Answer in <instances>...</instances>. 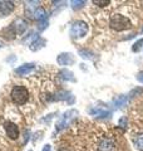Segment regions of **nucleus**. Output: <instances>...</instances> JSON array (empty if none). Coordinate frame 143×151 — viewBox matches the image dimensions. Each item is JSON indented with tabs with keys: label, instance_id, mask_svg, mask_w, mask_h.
<instances>
[{
	"label": "nucleus",
	"instance_id": "nucleus-15",
	"mask_svg": "<svg viewBox=\"0 0 143 151\" xmlns=\"http://www.w3.org/2000/svg\"><path fill=\"white\" fill-rule=\"evenodd\" d=\"M93 4H95V5L103 8V6H107L108 4H109V1H108V0H103V1H101V0H94Z\"/></svg>",
	"mask_w": 143,
	"mask_h": 151
},
{
	"label": "nucleus",
	"instance_id": "nucleus-21",
	"mask_svg": "<svg viewBox=\"0 0 143 151\" xmlns=\"http://www.w3.org/2000/svg\"><path fill=\"white\" fill-rule=\"evenodd\" d=\"M29 151H31V150H29Z\"/></svg>",
	"mask_w": 143,
	"mask_h": 151
},
{
	"label": "nucleus",
	"instance_id": "nucleus-13",
	"mask_svg": "<svg viewBox=\"0 0 143 151\" xmlns=\"http://www.w3.org/2000/svg\"><path fill=\"white\" fill-rule=\"evenodd\" d=\"M133 142H134V146L138 150L143 151V134H138L133 136Z\"/></svg>",
	"mask_w": 143,
	"mask_h": 151
},
{
	"label": "nucleus",
	"instance_id": "nucleus-16",
	"mask_svg": "<svg viewBox=\"0 0 143 151\" xmlns=\"http://www.w3.org/2000/svg\"><path fill=\"white\" fill-rule=\"evenodd\" d=\"M72 4H73L74 9H78V8H82L85 4V1H72Z\"/></svg>",
	"mask_w": 143,
	"mask_h": 151
},
{
	"label": "nucleus",
	"instance_id": "nucleus-12",
	"mask_svg": "<svg viewBox=\"0 0 143 151\" xmlns=\"http://www.w3.org/2000/svg\"><path fill=\"white\" fill-rule=\"evenodd\" d=\"M34 15H35V19L38 22H43V20H45V18H46V12H45L44 8L39 6V8L35 9Z\"/></svg>",
	"mask_w": 143,
	"mask_h": 151
},
{
	"label": "nucleus",
	"instance_id": "nucleus-11",
	"mask_svg": "<svg viewBox=\"0 0 143 151\" xmlns=\"http://www.w3.org/2000/svg\"><path fill=\"white\" fill-rule=\"evenodd\" d=\"M44 45H45V40L43 39V38H39V37H38L36 39L30 44V49H31L33 52H35V50H39L40 48H43Z\"/></svg>",
	"mask_w": 143,
	"mask_h": 151
},
{
	"label": "nucleus",
	"instance_id": "nucleus-3",
	"mask_svg": "<svg viewBox=\"0 0 143 151\" xmlns=\"http://www.w3.org/2000/svg\"><path fill=\"white\" fill-rule=\"evenodd\" d=\"M88 24L85 22L83 20H77V22H74L73 23V25H72L70 28V35L73 37V38H83L87 35V33H88Z\"/></svg>",
	"mask_w": 143,
	"mask_h": 151
},
{
	"label": "nucleus",
	"instance_id": "nucleus-8",
	"mask_svg": "<svg viewBox=\"0 0 143 151\" xmlns=\"http://www.w3.org/2000/svg\"><path fill=\"white\" fill-rule=\"evenodd\" d=\"M15 5L13 1H0V17H6L14 12Z\"/></svg>",
	"mask_w": 143,
	"mask_h": 151
},
{
	"label": "nucleus",
	"instance_id": "nucleus-19",
	"mask_svg": "<svg viewBox=\"0 0 143 151\" xmlns=\"http://www.w3.org/2000/svg\"><path fill=\"white\" fill-rule=\"evenodd\" d=\"M137 79H138V81H139V82H142V83H143V73L138 74V76H137Z\"/></svg>",
	"mask_w": 143,
	"mask_h": 151
},
{
	"label": "nucleus",
	"instance_id": "nucleus-14",
	"mask_svg": "<svg viewBox=\"0 0 143 151\" xmlns=\"http://www.w3.org/2000/svg\"><path fill=\"white\" fill-rule=\"evenodd\" d=\"M142 44H143V39H139L138 42H136V43L133 44V47H132V50H133V52H139V50H141V47H142Z\"/></svg>",
	"mask_w": 143,
	"mask_h": 151
},
{
	"label": "nucleus",
	"instance_id": "nucleus-4",
	"mask_svg": "<svg viewBox=\"0 0 143 151\" xmlns=\"http://www.w3.org/2000/svg\"><path fill=\"white\" fill-rule=\"evenodd\" d=\"M26 22L23 20V19H16L15 22L13 23V24L8 28V29H5L6 33H9L11 37H15V35H19V34H23L24 30L26 29Z\"/></svg>",
	"mask_w": 143,
	"mask_h": 151
},
{
	"label": "nucleus",
	"instance_id": "nucleus-7",
	"mask_svg": "<svg viewBox=\"0 0 143 151\" xmlns=\"http://www.w3.org/2000/svg\"><path fill=\"white\" fill-rule=\"evenodd\" d=\"M4 129H5L6 135L11 140H16L19 137V127L16 126V124H14L11 121H6L4 124Z\"/></svg>",
	"mask_w": 143,
	"mask_h": 151
},
{
	"label": "nucleus",
	"instance_id": "nucleus-5",
	"mask_svg": "<svg viewBox=\"0 0 143 151\" xmlns=\"http://www.w3.org/2000/svg\"><path fill=\"white\" fill-rule=\"evenodd\" d=\"M77 111L75 110H69L68 112H65L63 116H61V119L59 120L58 122V125H56V131H60V130H63L64 127H66L69 124H70V121L74 119L75 116H77Z\"/></svg>",
	"mask_w": 143,
	"mask_h": 151
},
{
	"label": "nucleus",
	"instance_id": "nucleus-9",
	"mask_svg": "<svg viewBox=\"0 0 143 151\" xmlns=\"http://www.w3.org/2000/svg\"><path fill=\"white\" fill-rule=\"evenodd\" d=\"M56 60H58V63L60 65H70L74 63V57L70 53H61V54H59Z\"/></svg>",
	"mask_w": 143,
	"mask_h": 151
},
{
	"label": "nucleus",
	"instance_id": "nucleus-6",
	"mask_svg": "<svg viewBox=\"0 0 143 151\" xmlns=\"http://www.w3.org/2000/svg\"><path fill=\"white\" fill-rule=\"evenodd\" d=\"M114 146H116V144H114L113 139L108 137V136H103L97 142V149L99 151H112Z\"/></svg>",
	"mask_w": 143,
	"mask_h": 151
},
{
	"label": "nucleus",
	"instance_id": "nucleus-17",
	"mask_svg": "<svg viewBox=\"0 0 143 151\" xmlns=\"http://www.w3.org/2000/svg\"><path fill=\"white\" fill-rule=\"evenodd\" d=\"M48 25V23L45 20H43V22H39V30H43L44 28Z\"/></svg>",
	"mask_w": 143,
	"mask_h": 151
},
{
	"label": "nucleus",
	"instance_id": "nucleus-20",
	"mask_svg": "<svg viewBox=\"0 0 143 151\" xmlns=\"http://www.w3.org/2000/svg\"><path fill=\"white\" fill-rule=\"evenodd\" d=\"M59 151H69V150L66 147H61V149H59Z\"/></svg>",
	"mask_w": 143,
	"mask_h": 151
},
{
	"label": "nucleus",
	"instance_id": "nucleus-10",
	"mask_svg": "<svg viewBox=\"0 0 143 151\" xmlns=\"http://www.w3.org/2000/svg\"><path fill=\"white\" fill-rule=\"evenodd\" d=\"M34 68H35V65L33 64V63L23 64V65H20L19 68L15 69V73L19 74V76H26V74H29L31 70H34Z\"/></svg>",
	"mask_w": 143,
	"mask_h": 151
},
{
	"label": "nucleus",
	"instance_id": "nucleus-2",
	"mask_svg": "<svg viewBox=\"0 0 143 151\" xmlns=\"http://www.w3.org/2000/svg\"><path fill=\"white\" fill-rule=\"evenodd\" d=\"M109 27L113 30L117 32H123V30H128L132 28V23L127 17L122 15V14H113L109 19Z\"/></svg>",
	"mask_w": 143,
	"mask_h": 151
},
{
	"label": "nucleus",
	"instance_id": "nucleus-18",
	"mask_svg": "<svg viewBox=\"0 0 143 151\" xmlns=\"http://www.w3.org/2000/svg\"><path fill=\"white\" fill-rule=\"evenodd\" d=\"M51 150V146L50 145H45L44 147H43V151H50Z\"/></svg>",
	"mask_w": 143,
	"mask_h": 151
},
{
	"label": "nucleus",
	"instance_id": "nucleus-1",
	"mask_svg": "<svg viewBox=\"0 0 143 151\" xmlns=\"http://www.w3.org/2000/svg\"><path fill=\"white\" fill-rule=\"evenodd\" d=\"M10 97L11 101L18 106H23L25 105L29 100V91L25 86H21V84H16L11 88L10 92Z\"/></svg>",
	"mask_w": 143,
	"mask_h": 151
}]
</instances>
